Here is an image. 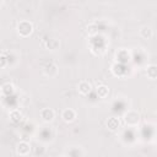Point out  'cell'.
Listing matches in <instances>:
<instances>
[{
    "label": "cell",
    "instance_id": "52a82bcc",
    "mask_svg": "<svg viewBox=\"0 0 157 157\" xmlns=\"http://www.w3.org/2000/svg\"><path fill=\"white\" fill-rule=\"evenodd\" d=\"M107 125H108V128H109L110 130H115V129L119 126V120H118L117 118H110V119H108Z\"/></svg>",
    "mask_w": 157,
    "mask_h": 157
},
{
    "label": "cell",
    "instance_id": "3957f363",
    "mask_svg": "<svg viewBox=\"0 0 157 157\" xmlns=\"http://www.w3.org/2000/svg\"><path fill=\"white\" fill-rule=\"evenodd\" d=\"M63 119L65 120V121H72L74 119H75V117H76V113H75V110H72V109H65L64 112H63Z\"/></svg>",
    "mask_w": 157,
    "mask_h": 157
},
{
    "label": "cell",
    "instance_id": "30bf717a",
    "mask_svg": "<svg viewBox=\"0 0 157 157\" xmlns=\"http://www.w3.org/2000/svg\"><path fill=\"white\" fill-rule=\"evenodd\" d=\"M147 75L150 78H155L156 77V66H150L147 69Z\"/></svg>",
    "mask_w": 157,
    "mask_h": 157
},
{
    "label": "cell",
    "instance_id": "5b68a950",
    "mask_svg": "<svg viewBox=\"0 0 157 157\" xmlns=\"http://www.w3.org/2000/svg\"><path fill=\"white\" fill-rule=\"evenodd\" d=\"M28 151H29V146H28L26 142L18 144V146H17V152H18L20 155H27Z\"/></svg>",
    "mask_w": 157,
    "mask_h": 157
},
{
    "label": "cell",
    "instance_id": "9c48e42d",
    "mask_svg": "<svg viewBox=\"0 0 157 157\" xmlns=\"http://www.w3.org/2000/svg\"><path fill=\"white\" fill-rule=\"evenodd\" d=\"M97 93H98L99 97H105V96L108 94V87H105V86L98 87V88H97Z\"/></svg>",
    "mask_w": 157,
    "mask_h": 157
},
{
    "label": "cell",
    "instance_id": "277c9868",
    "mask_svg": "<svg viewBox=\"0 0 157 157\" xmlns=\"http://www.w3.org/2000/svg\"><path fill=\"white\" fill-rule=\"evenodd\" d=\"M78 91L82 94H87L91 91V85L88 82H86V81H81L80 85H78Z\"/></svg>",
    "mask_w": 157,
    "mask_h": 157
},
{
    "label": "cell",
    "instance_id": "ba28073f",
    "mask_svg": "<svg viewBox=\"0 0 157 157\" xmlns=\"http://www.w3.org/2000/svg\"><path fill=\"white\" fill-rule=\"evenodd\" d=\"M140 34H141L144 38H151V37H152V29H151L150 27H144V28H141Z\"/></svg>",
    "mask_w": 157,
    "mask_h": 157
},
{
    "label": "cell",
    "instance_id": "8992f818",
    "mask_svg": "<svg viewBox=\"0 0 157 157\" xmlns=\"http://www.w3.org/2000/svg\"><path fill=\"white\" fill-rule=\"evenodd\" d=\"M125 120H126V123H128V124H130V125H135V124L139 121V114L136 113V114L134 115V118H132V117H131V112H130L129 114H126Z\"/></svg>",
    "mask_w": 157,
    "mask_h": 157
},
{
    "label": "cell",
    "instance_id": "6da1fadb",
    "mask_svg": "<svg viewBox=\"0 0 157 157\" xmlns=\"http://www.w3.org/2000/svg\"><path fill=\"white\" fill-rule=\"evenodd\" d=\"M17 28H18L20 34L23 36V37L28 36V34L32 32V25H31L29 22H27V21H22V22H20Z\"/></svg>",
    "mask_w": 157,
    "mask_h": 157
},
{
    "label": "cell",
    "instance_id": "7a4b0ae2",
    "mask_svg": "<svg viewBox=\"0 0 157 157\" xmlns=\"http://www.w3.org/2000/svg\"><path fill=\"white\" fill-rule=\"evenodd\" d=\"M40 117L43 118V120L50 121V120H53V118H54V112H53L52 109H49V108H45V109H43V110L40 112Z\"/></svg>",
    "mask_w": 157,
    "mask_h": 157
}]
</instances>
